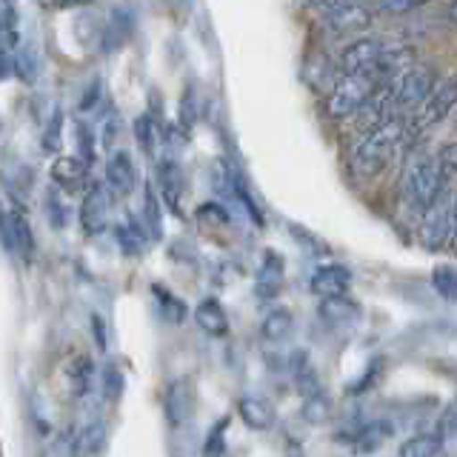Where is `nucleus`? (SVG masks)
<instances>
[{
  "mask_svg": "<svg viewBox=\"0 0 457 457\" xmlns=\"http://www.w3.org/2000/svg\"><path fill=\"white\" fill-rule=\"evenodd\" d=\"M406 132H409L406 120L400 118V114H395V118H389V120H383L375 129H369V132L361 137V143L354 146V152H352L354 175H361V178L380 175V171L389 166L395 149L403 143Z\"/></svg>",
  "mask_w": 457,
  "mask_h": 457,
  "instance_id": "1",
  "label": "nucleus"
},
{
  "mask_svg": "<svg viewBox=\"0 0 457 457\" xmlns=\"http://www.w3.org/2000/svg\"><path fill=\"white\" fill-rule=\"evenodd\" d=\"M443 192H446V180H443L437 154L418 157V161L409 166L406 180H403V195L409 200V206L423 214Z\"/></svg>",
  "mask_w": 457,
  "mask_h": 457,
  "instance_id": "2",
  "label": "nucleus"
},
{
  "mask_svg": "<svg viewBox=\"0 0 457 457\" xmlns=\"http://www.w3.org/2000/svg\"><path fill=\"white\" fill-rule=\"evenodd\" d=\"M380 86L386 83L378 69L363 71V75H343L340 83L335 86L332 97H328V114H332L335 120L352 118L354 112H361L366 106V100L375 95Z\"/></svg>",
  "mask_w": 457,
  "mask_h": 457,
  "instance_id": "3",
  "label": "nucleus"
},
{
  "mask_svg": "<svg viewBox=\"0 0 457 457\" xmlns=\"http://www.w3.org/2000/svg\"><path fill=\"white\" fill-rule=\"evenodd\" d=\"M452 206H454V197L449 192H443L435 200V204L423 212L420 243L428 252H437L443 243H449V235H452Z\"/></svg>",
  "mask_w": 457,
  "mask_h": 457,
  "instance_id": "4",
  "label": "nucleus"
},
{
  "mask_svg": "<svg viewBox=\"0 0 457 457\" xmlns=\"http://www.w3.org/2000/svg\"><path fill=\"white\" fill-rule=\"evenodd\" d=\"M457 104V78H449L435 86V92L426 97V104L418 112V120L411 123V135H420L426 129L437 126Z\"/></svg>",
  "mask_w": 457,
  "mask_h": 457,
  "instance_id": "5",
  "label": "nucleus"
},
{
  "mask_svg": "<svg viewBox=\"0 0 457 457\" xmlns=\"http://www.w3.org/2000/svg\"><path fill=\"white\" fill-rule=\"evenodd\" d=\"M437 78H435V69L428 66H411L406 69L403 75L395 80V92H397V106L406 109V106H423L426 97L435 92Z\"/></svg>",
  "mask_w": 457,
  "mask_h": 457,
  "instance_id": "6",
  "label": "nucleus"
},
{
  "mask_svg": "<svg viewBox=\"0 0 457 457\" xmlns=\"http://www.w3.org/2000/svg\"><path fill=\"white\" fill-rule=\"evenodd\" d=\"M163 414L171 428H183L195 414V383L192 378H178L163 392Z\"/></svg>",
  "mask_w": 457,
  "mask_h": 457,
  "instance_id": "7",
  "label": "nucleus"
},
{
  "mask_svg": "<svg viewBox=\"0 0 457 457\" xmlns=\"http://www.w3.org/2000/svg\"><path fill=\"white\" fill-rule=\"evenodd\" d=\"M383 54H386V49H383L380 40L361 37L340 54V69L346 71V75H363V71L378 69V63L383 61Z\"/></svg>",
  "mask_w": 457,
  "mask_h": 457,
  "instance_id": "8",
  "label": "nucleus"
},
{
  "mask_svg": "<svg viewBox=\"0 0 457 457\" xmlns=\"http://www.w3.org/2000/svg\"><path fill=\"white\" fill-rule=\"evenodd\" d=\"M80 226L86 235H100L109 226V192L100 183L89 186V192L83 195L80 204Z\"/></svg>",
  "mask_w": 457,
  "mask_h": 457,
  "instance_id": "9",
  "label": "nucleus"
},
{
  "mask_svg": "<svg viewBox=\"0 0 457 457\" xmlns=\"http://www.w3.org/2000/svg\"><path fill=\"white\" fill-rule=\"evenodd\" d=\"M352 286V269L343 266V263H326L318 266L312 271V280H309V289L312 295L323 297H337V295H346Z\"/></svg>",
  "mask_w": 457,
  "mask_h": 457,
  "instance_id": "10",
  "label": "nucleus"
},
{
  "mask_svg": "<svg viewBox=\"0 0 457 457\" xmlns=\"http://www.w3.org/2000/svg\"><path fill=\"white\" fill-rule=\"evenodd\" d=\"M4 243L9 252L21 254L23 261H29V257L35 254V235H32V226L26 220V214L12 212V209L4 214Z\"/></svg>",
  "mask_w": 457,
  "mask_h": 457,
  "instance_id": "11",
  "label": "nucleus"
},
{
  "mask_svg": "<svg viewBox=\"0 0 457 457\" xmlns=\"http://www.w3.org/2000/svg\"><path fill=\"white\" fill-rule=\"evenodd\" d=\"M135 183H137V169L132 163V157L126 152H114L106 163V186L112 189V195H118V197L132 195Z\"/></svg>",
  "mask_w": 457,
  "mask_h": 457,
  "instance_id": "12",
  "label": "nucleus"
},
{
  "mask_svg": "<svg viewBox=\"0 0 457 457\" xmlns=\"http://www.w3.org/2000/svg\"><path fill=\"white\" fill-rule=\"evenodd\" d=\"M320 320L328 323L332 328H349L352 323L361 320V306L349 300L346 295H337V297H323L320 300Z\"/></svg>",
  "mask_w": 457,
  "mask_h": 457,
  "instance_id": "13",
  "label": "nucleus"
},
{
  "mask_svg": "<svg viewBox=\"0 0 457 457\" xmlns=\"http://www.w3.org/2000/svg\"><path fill=\"white\" fill-rule=\"evenodd\" d=\"M89 163L83 161V157H57V161L52 163V180L61 186V189L66 192H75L80 189V186L86 183V178H89Z\"/></svg>",
  "mask_w": 457,
  "mask_h": 457,
  "instance_id": "14",
  "label": "nucleus"
},
{
  "mask_svg": "<svg viewBox=\"0 0 457 457\" xmlns=\"http://www.w3.org/2000/svg\"><path fill=\"white\" fill-rule=\"evenodd\" d=\"M237 414L249 428H254V432H266V428L275 426V409L257 395H243L237 400Z\"/></svg>",
  "mask_w": 457,
  "mask_h": 457,
  "instance_id": "15",
  "label": "nucleus"
},
{
  "mask_svg": "<svg viewBox=\"0 0 457 457\" xmlns=\"http://www.w3.org/2000/svg\"><path fill=\"white\" fill-rule=\"evenodd\" d=\"M192 314H195V323L204 328L209 337L228 335V318H226V309L220 306V300H214V297L200 300Z\"/></svg>",
  "mask_w": 457,
  "mask_h": 457,
  "instance_id": "16",
  "label": "nucleus"
},
{
  "mask_svg": "<svg viewBox=\"0 0 457 457\" xmlns=\"http://www.w3.org/2000/svg\"><path fill=\"white\" fill-rule=\"evenodd\" d=\"M104 446H106V426L100 420H92L71 437L69 457H97L104 452Z\"/></svg>",
  "mask_w": 457,
  "mask_h": 457,
  "instance_id": "17",
  "label": "nucleus"
},
{
  "mask_svg": "<svg viewBox=\"0 0 457 457\" xmlns=\"http://www.w3.org/2000/svg\"><path fill=\"white\" fill-rule=\"evenodd\" d=\"M280 286H283V257L278 252H266L254 280L257 297H275L280 292Z\"/></svg>",
  "mask_w": 457,
  "mask_h": 457,
  "instance_id": "18",
  "label": "nucleus"
},
{
  "mask_svg": "<svg viewBox=\"0 0 457 457\" xmlns=\"http://www.w3.org/2000/svg\"><path fill=\"white\" fill-rule=\"evenodd\" d=\"M326 23L332 26L335 32H340V35L363 32V29L371 23V12L363 4H354V6H346V9H340V12L326 14Z\"/></svg>",
  "mask_w": 457,
  "mask_h": 457,
  "instance_id": "19",
  "label": "nucleus"
},
{
  "mask_svg": "<svg viewBox=\"0 0 457 457\" xmlns=\"http://www.w3.org/2000/svg\"><path fill=\"white\" fill-rule=\"evenodd\" d=\"M157 186H161V197L166 200V206L180 214V195H183V180H180V169L171 163V161H163L161 169H157Z\"/></svg>",
  "mask_w": 457,
  "mask_h": 457,
  "instance_id": "20",
  "label": "nucleus"
},
{
  "mask_svg": "<svg viewBox=\"0 0 457 457\" xmlns=\"http://www.w3.org/2000/svg\"><path fill=\"white\" fill-rule=\"evenodd\" d=\"M66 378H69L71 395H75V397L89 395V389H92V378H95V363H92V357H86V354L71 357L69 366H66Z\"/></svg>",
  "mask_w": 457,
  "mask_h": 457,
  "instance_id": "21",
  "label": "nucleus"
},
{
  "mask_svg": "<svg viewBox=\"0 0 457 457\" xmlns=\"http://www.w3.org/2000/svg\"><path fill=\"white\" fill-rule=\"evenodd\" d=\"M129 35H132V18L123 12V9H118L112 14V21H109V26H106V32H104V40H100V49H104L106 54H112V52H118L123 43L129 40Z\"/></svg>",
  "mask_w": 457,
  "mask_h": 457,
  "instance_id": "22",
  "label": "nucleus"
},
{
  "mask_svg": "<svg viewBox=\"0 0 457 457\" xmlns=\"http://www.w3.org/2000/svg\"><path fill=\"white\" fill-rule=\"evenodd\" d=\"M292 326H295V318L289 309H271L261 320V335H263V340L280 343L292 335Z\"/></svg>",
  "mask_w": 457,
  "mask_h": 457,
  "instance_id": "23",
  "label": "nucleus"
},
{
  "mask_svg": "<svg viewBox=\"0 0 457 457\" xmlns=\"http://www.w3.org/2000/svg\"><path fill=\"white\" fill-rule=\"evenodd\" d=\"M443 449V435L440 432H423L409 437L403 446L397 449V457H437Z\"/></svg>",
  "mask_w": 457,
  "mask_h": 457,
  "instance_id": "24",
  "label": "nucleus"
},
{
  "mask_svg": "<svg viewBox=\"0 0 457 457\" xmlns=\"http://www.w3.org/2000/svg\"><path fill=\"white\" fill-rule=\"evenodd\" d=\"M0 37H4V61H9V54L21 46L18 14H14L12 0H0Z\"/></svg>",
  "mask_w": 457,
  "mask_h": 457,
  "instance_id": "25",
  "label": "nucleus"
},
{
  "mask_svg": "<svg viewBox=\"0 0 457 457\" xmlns=\"http://www.w3.org/2000/svg\"><path fill=\"white\" fill-rule=\"evenodd\" d=\"M389 435H392L389 423H366V426H361V428L354 432L352 443H354V449H357V452L369 454V452H375L383 440H389Z\"/></svg>",
  "mask_w": 457,
  "mask_h": 457,
  "instance_id": "26",
  "label": "nucleus"
},
{
  "mask_svg": "<svg viewBox=\"0 0 457 457\" xmlns=\"http://www.w3.org/2000/svg\"><path fill=\"white\" fill-rule=\"evenodd\" d=\"M40 71V57L32 43H21L18 52H14V75L23 83H35Z\"/></svg>",
  "mask_w": 457,
  "mask_h": 457,
  "instance_id": "27",
  "label": "nucleus"
},
{
  "mask_svg": "<svg viewBox=\"0 0 457 457\" xmlns=\"http://www.w3.org/2000/svg\"><path fill=\"white\" fill-rule=\"evenodd\" d=\"M152 295H154V300H157V306H161V314L166 320H171V323H183L186 318H189V309H186V303L180 297H175L171 295L166 286H152Z\"/></svg>",
  "mask_w": 457,
  "mask_h": 457,
  "instance_id": "28",
  "label": "nucleus"
},
{
  "mask_svg": "<svg viewBox=\"0 0 457 457\" xmlns=\"http://www.w3.org/2000/svg\"><path fill=\"white\" fill-rule=\"evenodd\" d=\"M143 220H146L149 237H154V240L163 237V209H161V200H157L152 186H146V192H143Z\"/></svg>",
  "mask_w": 457,
  "mask_h": 457,
  "instance_id": "29",
  "label": "nucleus"
},
{
  "mask_svg": "<svg viewBox=\"0 0 457 457\" xmlns=\"http://www.w3.org/2000/svg\"><path fill=\"white\" fill-rule=\"evenodd\" d=\"M114 235H118L123 254H143V249H146V235H143V228L132 218H126L123 223H118Z\"/></svg>",
  "mask_w": 457,
  "mask_h": 457,
  "instance_id": "30",
  "label": "nucleus"
},
{
  "mask_svg": "<svg viewBox=\"0 0 457 457\" xmlns=\"http://www.w3.org/2000/svg\"><path fill=\"white\" fill-rule=\"evenodd\" d=\"M303 418L309 423H326L328 418H332V400L326 397L323 389L303 397Z\"/></svg>",
  "mask_w": 457,
  "mask_h": 457,
  "instance_id": "31",
  "label": "nucleus"
},
{
  "mask_svg": "<svg viewBox=\"0 0 457 457\" xmlns=\"http://www.w3.org/2000/svg\"><path fill=\"white\" fill-rule=\"evenodd\" d=\"M432 286L443 300H457V269L454 266H437L432 271Z\"/></svg>",
  "mask_w": 457,
  "mask_h": 457,
  "instance_id": "32",
  "label": "nucleus"
},
{
  "mask_svg": "<svg viewBox=\"0 0 457 457\" xmlns=\"http://www.w3.org/2000/svg\"><path fill=\"white\" fill-rule=\"evenodd\" d=\"M226 432H228V418H220L212 426V432L204 440V457H220L226 449Z\"/></svg>",
  "mask_w": 457,
  "mask_h": 457,
  "instance_id": "33",
  "label": "nucleus"
},
{
  "mask_svg": "<svg viewBox=\"0 0 457 457\" xmlns=\"http://www.w3.org/2000/svg\"><path fill=\"white\" fill-rule=\"evenodd\" d=\"M135 135H137V143L140 149L146 154H154V146H157V123L149 118V114H140L135 120Z\"/></svg>",
  "mask_w": 457,
  "mask_h": 457,
  "instance_id": "34",
  "label": "nucleus"
},
{
  "mask_svg": "<svg viewBox=\"0 0 457 457\" xmlns=\"http://www.w3.org/2000/svg\"><path fill=\"white\" fill-rule=\"evenodd\" d=\"M437 163H440V171H443V180H454L457 178V143H446L440 152H437Z\"/></svg>",
  "mask_w": 457,
  "mask_h": 457,
  "instance_id": "35",
  "label": "nucleus"
},
{
  "mask_svg": "<svg viewBox=\"0 0 457 457\" xmlns=\"http://www.w3.org/2000/svg\"><path fill=\"white\" fill-rule=\"evenodd\" d=\"M46 212H49V220L54 228H63L69 223V209L61 197H57V192H49L46 195Z\"/></svg>",
  "mask_w": 457,
  "mask_h": 457,
  "instance_id": "36",
  "label": "nucleus"
},
{
  "mask_svg": "<svg viewBox=\"0 0 457 457\" xmlns=\"http://www.w3.org/2000/svg\"><path fill=\"white\" fill-rule=\"evenodd\" d=\"M78 146H80V157L92 166L95 157H97V152H95V132L86 123H78Z\"/></svg>",
  "mask_w": 457,
  "mask_h": 457,
  "instance_id": "37",
  "label": "nucleus"
},
{
  "mask_svg": "<svg viewBox=\"0 0 457 457\" xmlns=\"http://www.w3.org/2000/svg\"><path fill=\"white\" fill-rule=\"evenodd\" d=\"M120 392H123V375L109 363V366L104 369V395H106L109 400H118Z\"/></svg>",
  "mask_w": 457,
  "mask_h": 457,
  "instance_id": "38",
  "label": "nucleus"
},
{
  "mask_svg": "<svg viewBox=\"0 0 457 457\" xmlns=\"http://www.w3.org/2000/svg\"><path fill=\"white\" fill-rule=\"evenodd\" d=\"M426 4H428V0H378V6L383 12H389V14H406V12L426 6Z\"/></svg>",
  "mask_w": 457,
  "mask_h": 457,
  "instance_id": "39",
  "label": "nucleus"
},
{
  "mask_svg": "<svg viewBox=\"0 0 457 457\" xmlns=\"http://www.w3.org/2000/svg\"><path fill=\"white\" fill-rule=\"evenodd\" d=\"M100 100H104V86H100V80H92V89L83 92V100H80V112H95L100 106Z\"/></svg>",
  "mask_w": 457,
  "mask_h": 457,
  "instance_id": "40",
  "label": "nucleus"
},
{
  "mask_svg": "<svg viewBox=\"0 0 457 457\" xmlns=\"http://www.w3.org/2000/svg\"><path fill=\"white\" fill-rule=\"evenodd\" d=\"M312 6H318L323 9L326 14H332V12H340V9H346V6H354V4H361V0H309Z\"/></svg>",
  "mask_w": 457,
  "mask_h": 457,
  "instance_id": "41",
  "label": "nucleus"
},
{
  "mask_svg": "<svg viewBox=\"0 0 457 457\" xmlns=\"http://www.w3.org/2000/svg\"><path fill=\"white\" fill-rule=\"evenodd\" d=\"M43 143H46V152H52V149H57V143H61V118H54L52 123H49V132L43 135Z\"/></svg>",
  "mask_w": 457,
  "mask_h": 457,
  "instance_id": "42",
  "label": "nucleus"
},
{
  "mask_svg": "<svg viewBox=\"0 0 457 457\" xmlns=\"http://www.w3.org/2000/svg\"><path fill=\"white\" fill-rule=\"evenodd\" d=\"M449 249L457 257V195H454V206H452V235H449Z\"/></svg>",
  "mask_w": 457,
  "mask_h": 457,
  "instance_id": "43",
  "label": "nucleus"
},
{
  "mask_svg": "<svg viewBox=\"0 0 457 457\" xmlns=\"http://www.w3.org/2000/svg\"><path fill=\"white\" fill-rule=\"evenodd\" d=\"M37 4H40L43 9H52V12H54V9H63V6L69 4V0H37Z\"/></svg>",
  "mask_w": 457,
  "mask_h": 457,
  "instance_id": "44",
  "label": "nucleus"
},
{
  "mask_svg": "<svg viewBox=\"0 0 457 457\" xmlns=\"http://www.w3.org/2000/svg\"><path fill=\"white\" fill-rule=\"evenodd\" d=\"M95 328H97V346L104 349V346H106V337H104V326H100L97 318H95Z\"/></svg>",
  "mask_w": 457,
  "mask_h": 457,
  "instance_id": "45",
  "label": "nucleus"
},
{
  "mask_svg": "<svg viewBox=\"0 0 457 457\" xmlns=\"http://www.w3.org/2000/svg\"><path fill=\"white\" fill-rule=\"evenodd\" d=\"M449 18L457 23V0H452V6H449Z\"/></svg>",
  "mask_w": 457,
  "mask_h": 457,
  "instance_id": "46",
  "label": "nucleus"
},
{
  "mask_svg": "<svg viewBox=\"0 0 457 457\" xmlns=\"http://www.w3.org/2000/svg\"><path fill=\"white\" fill-rule=\"evenodd\" d=\"M169 4H178V0H169Z\"/></svg>",
  "mask_w": 457,
  "mask_h": 457,
  "instance_id": "47",
  "label": "nucleus"
}]
</instances>
